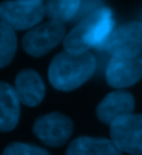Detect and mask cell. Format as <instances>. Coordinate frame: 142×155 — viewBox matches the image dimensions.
<instances>
[{"label":"cell","mask_w":142,"mask_h":155,"mask_svg":"<svg viewBox=\"0 0 142 155\" xmlns=\"http://www.w3.org/2000/svg\"><path fill=\"white\" fill-rule=\"evenodd\" d=\"M114 28L113 11L102 6L77 22V25L66 35L63 41L64 51L78 54L86 53L91 49L102 51Z\"/></svg>","instance_id":"obj_1"},{"label":"cell","mask_w":142,"mask_h":155,"mask_svg":"<svg viewBox=\"0 0 142 155\" xmlns=\"http://www.w3.org/2000/svg\"><path fill=\"white\" fill-rule=\"evenodd\" d=\"M96 59L91 52L70 53L60 52L53 58L49 66V81L59 91H73L81 87L93 76Z\"/></svg>","instance_id":"obj_2"},{"label":"cell","mask_w":142,"mask_h":155,"mask_svg":"<svg viewBox=\"0 0 142 155\" xmlns=\"http://www.w3.org/2000/svg\"><path fill=\"white\" fill-rule=\"evenodd\" d=\"M45 2L40 0H15L0 3V22L13 31L32 29L42 22Z\"/></svg>","instance_id":"obj_3"},{"label":"cell","mask_w":142,"mask_h":155,"mask_svg":"<svg viewBox=\"0 0 142 155\" xmlns=\"http://www.w3.org/2000/svg\"><path fill=\"white\" fill-rule=\"evenodd\" d=\"M142 78V52L123 51L110 56L106 81L114 88H127Z\"/></svg>","instance_id":"obj_4"},{"label":"cell","mask_w":142,"mask_h":155,"mask_svg":"<svg viewBox=\"0 0 142 155\" xmlns=\"http://www.w3.org/2000/svg\"><path fill=\"white\" fill-rule=\"evenodd\" d=\"M66 38V29L60 22H40L35 28L29 29L22 38V49L31 56L40 58L49 53Z\"/></svg>","instance_id":"obj_5"},{"label":"cell","mask_w":142,"mask_h":155,"mask_svg":"<svg viewBox=\"0 0 142 155\" xmlns=\"http://www.w3.org/2000/svg\"><path fill=\"white\" fill-rule=\"evenodd\" d=\"M110 137L121 152L142 155V113L127 115L111 123Z\"/></svg>","instance_id":"obj_6"},{"label":"cell","mask_w":142,"mask_h":155,"mask_svg":"<svg viewBox=\"0 0 142 155\" xmlns=\"http://www.w3.org/2000/svg\"><path fill=\"white\" fill-rule=\"evenodd\" d=\"M73 122L68 116L59 112L47 113L35 120L34 133L43 144L49 147H61L73 134Z\"/></svg>","instance_id":"obj_7"},{"label":"cell","mask_w":142,"mask_h":155,"mask_svg":"<svg viewBox=\"0 0 142 155\" xmlns=\"http://www.w3.org/2000/svg\"><path fill=\"white\" fill-rule=\"evenodd\" d=\"M102 7L99 2H78V0H50L45 3V13L49 17V21L66 22L81 21L96 8Z\"/></svg>","instance_id":"obj_8"},{"label":"cell","mask_w":142,"mask_h":155,"mask_svg":"<svg viewBox=\"0 0 142 155\" xmlns=\"http://www.w3.org/2000/svg\"><path fill=\"white\" fill-rule=\"evenodd\" d=\"M135 99L128 91H113L103 98L96 108V115L105 124H111L127 115H132Z\"/></svg>","instance_id":"obj_9"},{"label":"cell","mask_w":142,"mask_h":155,"mask_svg":"<svg viewBox=\"0 0 142 155\" xmlns=\"http://www.w3.org/2000/svg\"><path fill=\"white\" fill-rule=\"evenodd\" d=\"M102 51L110 56L123 51L142 52V22L131 21L116 27Z\"/></svg>","instance_id":"obj_10"},{"label":"cell","mask_w":142,"mask_h":155,"mask_svg":"<svg viewBox=\"0 0 142 155\" xmlns=\"http://www.w3.org/2000/svg\"><path fill=\"white\" fill-rule=\"evenodd\" d=\"M14 90L18 99L25 106H38L45 98V84L42 77L32 69H24L15 77Z\"/></svg>","instance_id":"obj_11"},{"label":"cell","mask_w":142,"mask_h":155,"mask_svg":"<svg viewBox=\"0 0 142 155\" xmlns=\"http://www.w3.org/2000/svg\"><path fill=\"white\" fill-rule=\"evenodd\" d=\"M14 87L0 81V131H11L18 124L21 109Z\"/></svg>","instance_id":"obj_12"},{"label":"cell","mask_w":142,"mask_h":155,"mask_svg":"<svg viewBox=\"0 0 142 155\" xmlns=\"http://www.w3.org/2000/svg\"><path fill=\"white\" fill-rule=\"evenodd\" d=\"M66 155H121V151L107 138L78 137L70 143Z\"/></svg>","instance_id":"obj_13"},{"label":"cell","mask_w":142,"mask_h":155,"mask_svg":"<svg viewBox=\"0 0 142 155\" xmlns=\"http://www.w3.org/2000/svg\"><path fill=\"white\" fill-rule=\"evenodd\" d=\"M17 52L15 31L0 22V69L10 64Z\"/></svg>","instance_id":"obj_14"},{"label":"cell","mask_w":142,"mask_h":155,"mask_svg":"<svg viewBox=\"0 0 142 155\" xmlns=\"http://www.w3.org/2000/svg\"><path fill=\"white\" fill-rule=\"evenodd\" d=\"M2 155H50L45 148L27 143H11L4 148Z\"/></svg>","instance_id":"obj_15"}]
</instances>
